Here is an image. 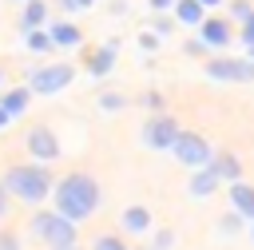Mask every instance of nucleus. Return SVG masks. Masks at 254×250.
<instances>
[{"mask_svg":"<svg viewBox=\"0 0 254 250\" xmlns=\"http://www.w3.org/2000/svg\"><path fill=\"white\" fill-rule=\"evenodd\" d=\"M91 250H131V246H127V238H119V234H99V238L91 242Z\"/></svg>","mask_w":254,"mask_h":250,"instance_id":"393cba45","label":"nucleus"},{"mask_svg":"<svg viewBox=\"0 0 254 250\" xmlns=\"http://www.w3.org/2000/svg\"><path fill=\"white\" fill-rule=\"evenodd\" d=\"M24 147H28V155H32L36 163H56L60 151H64L52 127H32V131L24 135Z\"/></svg>","mask_w":254,"mask_h":250,"instance_id":"1a4fd4ad","label":"nucleus"},{"mask_svg":"<svg viewBox=\"0 0 254 250\" xmlns=\"http://www.w3.org/2000/svg\"><path fill=\"white\" fill-rule=\"evenodd\" d=\"M79 222H71L67 214H60L56 206L52 210H32V234L48 246V250H56V246H75V238H79V230H75Z\"/></svg>","mask_w":254,"mask_h":250,"instance_id":"7ed1b4c3","label":"nucleus"},{"mask_svg":"<svg viewBox=\"0 0 254 250\" xmlns=\"http://www.w3.org/2000/svg\"><path fill=\"white\" fill-rule=\"evenodd\" d=\"M99 202H103V190H99V183H95L87 171L64 175V179L56 183V190H52V206H56L60 214H67L71 222L91 218V214L99 210Z\"/></svg>","mask_w":254,"mask_h":250,"instance_id":"f257e3e1","label":"nucleus"},{"mask_svg":"<svg viewBox=\"0 0 254 250\" xmlns=\"http://www.w3.org/2000/svg\"><path fill=\"white\" fill-rule=\"evenodd\" d=\"M119 36H111L107 44H99L95 52H87V71H91V79H107L111 71H115V60H119Z\"/></svg>","mask_w":254,"mask_h":250,"instance_id":"9d476101","label":"nucleus"},{"mask_svg":"<svg viewBox=\"0 0 254 250\" xmlns=\"http://www.w3.org/2000/svg\"><path fill=\"white\" fill-rule=\"evenodd\" d=\"M218 187H222V175H218V171H214L210 163H206V167H194V171H190V183H187V190H190L194 198H210V194H214Z\"/></svg>","mask_w":254,"mask_h":250,"instance_id":"ddd939ff","label":"nucleus"},{"mask_svg":"<svg viewBox=\"0 0 254 250\" xmlns=\"http://www.w3.org/2000/svg\"><path fill=\"white\" fill-rule=\"evenodd\" d=\"M198 36L206 40L210 52H226V48L238 40V28H234L230 16H206V20L198 24Z\"/></svg>","mask_w":254,"mask_h":250,"instance_id":"6e6552de","label":"nucleus"},{"mask_svg":"<svg viewBox=\"0 0 254 250\" xmlns=\"http://www.w3.org/2000/svg\"><path fill=\"white\" fill-rule=\"evenodd\" d=\"M202 4H206V8H222L226 0H202Z\"/></svg>","mask_w":254,"mask_h":250,"instance_id":"c9c22d12","label":"nucleus"},{"mask_svg":"<svg viewBox=\"0 0 254 250\" xmlns=\"http://www.w3.org/2000/svg\"><path fill=\"white\" fill-rule=\"evenodd\" d=\"M20 4H24V0H20Z\"/></svg>","mask_w":254,"mask_h":250,"instance_id":"79ce46f5","label":"nucleus"},{"mask_svg":"<svg viewBox=\"0 0 254 250\" xmlns=\"http://www.w3.org/2000/svg\"><path fill=\"white\" fill-rule=\"evenodd\" d=\"M32 95H36V91H32L28 83H24V87H8V91H0V107H8L12 119H16V115H24V111L32 107Z\"/></svg>","mask_w":254,"mask_h":250,"instance_id":"f3484780","label":"nucleus"},{"mask_svg":"<svg viewBox=\"0 0 254 250\" xmlns=\"http://www.w3.org/2000/svg\"><path fill=\"white\" fill-rule=\"evenodd\" d=\"M254 16V4L250 0H230V20L234 24H242V20H250Z\"/></svg>","mask_w":254,"mask_h":250,"instance_id":"bb28decb","label":"nucleus"},{"mask_svg":"<svg viewBox=\"0 0 254 250\" xmlns=\"http://www.w3.org/2000/svg\"><path fill=\"white\" fill-rule=\"evenodd\" d=\"M0 183L8 187L12 198H20V202H28V206L36 210L40 202L52 198V190H56L60 179L48 171V163H36V159H32V163H24V167H8Z\"/></svg>","mask_w":254,"mask_h":250,"instance_id":"f03ea898","label":"nucleus"},{"mask_svg":"<svg viewBox=\"0 0 254 250\" xmlns=\"http://www.w3.org/2000/svg\"><path fill=\"white\" fill-rule=\"evenodd\" d=\"M79 4H83V8H95V4H99V0H79Z\"/></svg>","mask_w":254,"mask_h":250,"instance_id":"4c0bfd02","label":"nucleus"},{"mask_svg":"<svg viewBox=\"0 0 254 250\" xmlns=\"http://www.w3.org/2000/svg\"><path fill=\"white\" fill-rule=\"evenodd\" d=\"M95 107H99L103 115H119V111L127 107V95H123V91H99Z\"/></svg>","mask_w":254,"mask_h":250,"instance_id":"412c9836","label":"nucleus"},{"mask_svg":"<svg viewBox=\"0 0 254 250\" xmlns=\"http://www.w3.org/2000/svg\"><path fill=\"white\" fill-rule=\"evenodd\" d=\"M8 198H12V194H8V187H4V183H0V218H4V214H8Z\"/></svg>","mask_w":254,"mask_h":250,"instance_id":"72a5a7b5","label":"nucleus"},{"mask_svg":"<svg viewBox=\"0 0 254 250\" xmlns=\"http://www.w3.org/2000/svg\"><path fill=\"white\" fill-rule=\"evenodd\" d=\"M171 12H175V20H179L183 28H198V24L210 16V8H206L202 0H175Z\"/></svg>","mask_w":254,"mask_h":250,"instance_id":"dca6fc26","label":"nucleus"},{"mask_svg":"<svg viewBox=\"0 0 254 250\" xmlns=\"http://www.w3.org/2000/svg\"><path fill=\"white\" fill-rule=\"evenodd\" d=\"M171 155L183 163V167H206L210 159H214V147H210V139H202L198 131H183L179 139H175V147H171Z\"/></svg>","mask_w":254,"mask_h":250,"instance_id":"0eeeda50","label":"nucleus"},{"mask_svg":"<svg viewBox=\"0 0 254 250\" xmlns=\"http://www.w3.org/2000/svg\"><path fill=\"white\" fill-rule=\"evenodd\" d=\"M159 40H163V36H159L155 28L139 32V52H143V56H155V52H159Z\"/></svg>","mask_w":254,"mask_h":250,"instance_id":"a878e982","label":"nucleus"},{"mask_svg":"<svg viewBox=\"0 0 254 250\" xmlns=\"http://www.w3.org/2000/svg\"><path fill=\"white\" fill-rule=\"evenodd\" d=\"M151 28H155V32L167 40V36H171L175 28H183V24L175 20V12H151Z\"/></svg>","mask_w":254,"mask_h":250,"instance_id":"4be33fe9","label":"nucleus"},{"mask_svg":"<svg viewBox=\"0 0 254 250\" xmlns=\"http://www.w3.org/2000/svg\"><path fill=\"white\" fill-rule=\"evenodd\" d=\"M0 250H20V238L12 230H0Z\"/></svg>","mask_w":254,"mask_h":250,"instance_id":"7c9ffc66","label":"nucleus"},{"mask_svg":"<svg viewBox=\"0 0 254 250\" xmlns=\"http://www.w3.org/2000/svg\"><path fill=\"white\" fill-rule=\"evenodd\" d=\"M179 135H183L179 119H175V115H167V111L147 115V119H143V131H139V139H143V147H147V151H171Z\"/></svg>","mask_w":254,"mask_h":250,"instance_id":"39448f33","label":"nucleus"},{"mask_svg":"<svg viewBox=\"0 0 254 250\" xmlns=\"http://www.w3.org/2000/svg\"><path fill=\"white\" fill-rule=\"evenodd\" d=\"M238 44H254V16L238 24Z\"/></svg>","mask_w":254,"mask_h":250,"instance_id":"c85d7f7f","label":"nucleus"},{"mask_svg":"<svg viewBox=\"0 0 254 250\" xmlns=\"http://www.w3.org/2000/svg\"><path fill=\"white\" fill-rule=\"evenodd\" d=\"M71 79H75V67L71 63H44V67H36L28 75V87L36 95H56V91L71 87Z\"/></svg>","mask_w":254,"mask_h":250,"instance_id":"423d86ee","label":"nucleus"},{"mask_svg":"<svg viewBox=\"0 0 254 250\" xmlns=\"http://www.w3.org/2000/svg\"><path fill=\"white\" fill-rule=\"evenodd\" d=\"M0 91H4V75H0Z\"/></svg>","mask_w":254,"mask_h":250,"instance_id":"a19ab883","label":"nucleus"},{"mask_svg":"<svg viewBox=\"0 0 254 250\" xmlns=\"http://www.w3.org/2000/svg\"><path fill=\"white\" fill-rule=\"evenodd\" d=\"M246 238H250V242H254V222H250V226H246Z\"/></svg>","mask_w":254,"mask_h":250,"instance_id":"58836bf2","label":"nucleus"},{"mask_svg":"<svg viewBox=\"0 0 254 250\" xmlns=\"http://www.w3.org/2000/svg\"><path fill=\"white\" fill-rule=\"evenodd\" d=\"M246 226H250V222H246V218H242V214H238L234 206H230V210H226V214L218 218V234H222V238H238V234H242Z\"/></svg>","mask_w":254,"mask_h":250,"instance_id":"aec40b11","label":"nucleus"},{"mask_svg":"<svg viewBox=\"0 0 254 250\" xmlns=\"http://www.w3.org/2000/svg\"><path fill=\"white\" fill-rule=\"evenodd\" d=\"M206 79H214V83H254V60L246 52L242 56L214 52L206 60Z\"/></svg>","mask_w":254,"mask_h":250,"instance_id":"20e7f679","label":"nucleus"},{"mask_svg":"<svg viewBox=\"0 0 254 250\" xmlns=\"http://www.w3.org/2000/svg\"><path fill=\"white\" fill-rule=\"evenodd\" d=\"M147 8H151V12H171L175 0H147Z\"/></svg>","mask_w":254,"mask_h":250,"instance_id":"2f4dec72","label":"nucleus"},{"mask_svg":"<svg viewBox=\"0 0 254 250\" xmlns=\"http://www.w3.org/2000/svg\"><path fill=\"white\" fill-rule=\"evenodd\" d=\"M226 202L246 218V222H254V187L246 183V179H238V183H226Z\"/></svg>","mask_w":254,"mask_h":250,"instance_id":"4468645a","label":"nucleus"},{"mask_svg":"<svg viewBox=\"0 0 254 250\" xmlns=\"http://www.w3.org/2000/svg\"><path fill=\"white\" fill-rule=\"evenodd\" d=\"M107 8H111V16H127V12H131V8H127V0H111Z\"/></svg>","mask_w":254,"mask_h":250,"instance_id":"473e14b6","label":"nucleus"},{"mask_svg":"<svg viewBox=\"0 0 254 250\" xmlns=\"http://www.w3.org/2000/svg\"><path fill=\"white\" fill-rule=\"evenodd\" d=\"M183 56H190V60H210L214 52L206 48V40H202V36H194V40H187V44H183Z\"/></svg>","mask_w":254,"mask_h":250,"instance_id":"b1692460","label":"nucleus"},{"mask_svg":"<svg viewBox=\"0 0 254 250\" xmlns=\"http://www.w3.org/2000/svg\"><path fill=\"white\" fill-rule=\"evenodd\" d=\"M56 250H79V246H56Z\"/></svg>","mask_w":254,"mask_h":250,"instance_id":"ea45409f","label":"nucleus"},{"mask_svg":"<svg viewBox=\"0 0 254 250\" xmlns=\"http://www.w3.org/2000/svg\"><path fill=\"white\" fill-rule=\"evenodd\" d=\"M48 24H52V4H48V0H24V12H20V32L48 28Z\"/></svg>","mask_w":254,"mask_h":250,"instance_id":"2eb2a0df","label":"nucleus"},{"mask_svg":"<svg viewBox=\"0 0 254 250\" xmlns=\"http://www.w3.org/2000/svg\"><path fill=\"white\" fill-rule=\"evenodd\" d=\"M8 123H12V111H8V107H0V131H4Z\"/></svg>","mask_w":254,"mask_h":250,"instance_id":"f704fd0d","label":"nucleus"},{"mask_svg":"<svg viewBox=\"0 0 254 250\" xmlns=\"http://www.w3.org/2000/svg\"><path fill=\"white\" fill-rule=\"evenodd\" d=\"M210 167L222 175V183H238V179H242V159H238L234 151H218V155L210 159Z\"/></svg>","mask_w":254,"mask_h":250,"instance_id":"a211bd4d","label":"nucleus"},{"mask_svg":"<svg viewBox=\"0 0 254 250\" xmlns=\"http://www.w3.org/2000/svg\"><path fill=\"white\" fill-rule=\"evenodd\" d=\"M119 226H123L127 234H151V230H155V214H151L143 202H131V206H123Z\"/></svg>","mask_w":254,"mask_h":250,"instance_id":"f8f14e48","label":"nucleus"},{"mask_svg":"<svg viewBox=\"0 0 254 250\" xmlns=\"http://www.w3.org/2000/svg\"><path fill=\"white\" fill-rule=\"evenodd\" d=\"M242 52H246V56H250V60H254V44H242Z\"/></svg>","mask_w":254,"mask_h":250,"instance_id":"e433bc0d","label":"nucleus"},{"mask_svg":"<svg viewBox=\"0 0 254 250\" xmlns=\"http://www.w3.org/2000/svg\"><path fill=\"white\" fill-rule=\"evenodd\" d=\"M139 103L147 107V115H155V111H167V99H163V91H159V87H147V91L139 95Z\"/></svg>","mask_w":254,"mask_h":250,"instance_id":"5701e85b","label":"nucleus"},{"mask_svg":"<svg viewBox=\"0 0 254 250\" xmlns=\"http://www.w3.org/2000/svg\"><path fill=\"white\" fill-rule=\"evenodd\" d=\"M171 246H175V234H171V230H159V234L151 230V242H147L143 250H171Z\"/></svg>","mask_w":254,"mask_h":250,"instance_id":"cd10ccee","label":"nucleus"},{"mask_svg":"<svg viewBox=\"0 0 254 250\" xmlns=\"http://www.w3.org/2000/svg\"><path fill=\"white\" fill-rule=\"evenodd\" d=\"M56 8H60V16H75L83 4H79V0H56Z\"/></svg>","mask_w":254,"mask_h":250,"instance_id":"c756f323","label":"nucleus"},{"mask_svg":"<svg viewBox=\"0 0 254 250\" xmlns=\"http://www.w3.org/2000/svg\"><path fill=\"white\" fill-rule=\"evenodd\" d=\"M48 32H52V44H56L60 52H75V48L83 44V32H79V24H75L71 16L52 20V24H48Z\"/></svg>","mask_w":254,"mask_h":250,"instance_id":"9b49d317","label":"nucleus"},{"mask_svg":"<svg viewBox=\"0 0 254 250\" xmlns=\"http://www.w3.org/2000/svg\"><path fill=\"white\" fill-rule=\"evenodd\" d=\"M24 48L36 52V56H48L56 44H52V32L48 28H32V32H24Z\"/></svg>","mask_w":254,"mask_h":250,"instance_id":"6ab92c4d","label":"nucleus"}]
</instances>
